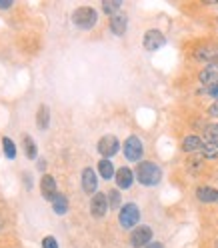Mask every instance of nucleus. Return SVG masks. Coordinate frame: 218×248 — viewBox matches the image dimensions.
Wrapping results in <instances>:
<instances>
[{
  "mask_svg": "<svg viewBox=\"0 0 218 248\" xmlns=\"http://www.w3.org/2000/svg\"><path fill=\"white\" fill-rule=\"evenodd\" d=\"M134 176L142 186H156L162 180V168L150 160H144V162H138Z\"/></svg>",
  "mask_w": 218,
  "mask_h": 248,
  "instance_id": "obj_1",
  "label": "nucleus"
},
{
  "mask_svg": "<svg viewBox=\"0 0 218 248\" xmlns=\"http://www.w3.org/2000/svg\"><path fill=\"white\" fill-rule=\"evenodd\" d=\"M72 22L76 28L80 30H90L94 28V24L98 22V12L92 6H80L72 12Z\"/></svg>",
  "mask_w": 218,
  "mask_h": 248,
  "instance_id": "obj_2",
  "label": "nucleus"
},
{
  "mask_svg": "<svg viewBox=\"0 0 218 248\" xmlns=\"http://www.w3.org/2000/svg\"><path fill=\"white\" fill-rule=\"evenodd\" d=\"M118 222L124 230H134L140 222V208L138 204L134 202H126V204H122L120 212H118Z\"/></svg>",
  "mask_w": 218,
  "mask_h": 248,
  "instance_id": "obj_3",
  "label": "nucleus"
},
{
  "mask_svg": "<svg viewBox=\"0 0 218 248\" xmlns=\"http://www.w3.org/2000/svg\"><path fill=\"white\" fill-rule=\"evenodd\" d=\"M122 152H124V158L126 160L140 162L142 160V154H144V144L136 134H130L122 144Z\"/></svg>",
  "mask_w": 218,
  "mask_h": 248,
  "instance_id": "obj_4",
  "label": "nucleus"
},
{
  "mask_svg": "<svg viewBox=\"0 0 218 248\" xmlns=\"http://www.w3.org/2000/svg\"><path fill=\"white\" fill-rule=\"evenodd\" d=\"M120 146L122 144H120V140L114 134H104L98 140V144H96V150H98V154L102 158H112L114 154H118Z\"/></svg>",
  "mask_w": 218,
  "mask_h": 248,
  "instance_id": "obj_5",
  "label": "nucleus"
},
{
  "mask_svg": "<svg viewBox=\"0 0 218 248\" xmlns=\"http://www.w3.org/2000/svg\"><path fill=\"white\" fill-rule=\"evenodd\" d=\"M154 238V232L150 226H136L132 232H130V246L132 248H146Z\"/></svg>",
  "mask_w": 218,
  "mask_h": 248,
  "instance_id": "obj_6",
  "label": "nucleus"
},
{
  "mask_svg": "<svg viewBox=\"0 0 218 248\" xmlns=\"http://www.w3.org/2000/svg\"><path fill=\"white\" fill-rule=\"evenodd\" d=\"M164 44H166V36L160 32V30H156V28L146 30L144 36H142V46H144L148 52H156V50H160Z\"/></svg>",
  "mask_w": 218,
  "mask_h": 248,
  "instance_id": "obj_7",
  "label": "nucleus"
},
{
  "mask_svg": "<svg viewBox=\"0 0 218 248\" xmlns=\"http://www.w3.org/2000/svg\"><path fill=\"white\" fill-rule=\"evenodd\" d=\"M108 210H110V206H108V196L104 192H96L90 198V214L94 218H104Z\"/></svg>",
  "mask_w": 218,
  "mask_h": 248,
  "instance_id": "obj_8",
  "label": "nucleus"
},
{
  "mask_svg": "<svg viewBox=\"0 0 218 248\" xmlns=\"http://www.w3.org/2000/svg\"><path fill=\"white\" fill-rule=\"evenodd\" d=\"M80 184H82L84 194H90V196H94V194H96V188H98V176H96V172H94V168L86 166V168L82 170V174H80Z\"/></svg>",
  "mask_w": 218,
  "mask_h": 248,
  "instance_id": "obj_9",
  "label": "nucleus"
},
{
  "mask_svg": "<svg viewBox=\"0 0 218 248\" xmlns=\"http://www.w3.org/2000/svg\"><path fill=\"white\" fill-rule=\"evenodd\" d=\"M134 172L128 168V166H120L118 170H116V176H114V182H116V188L118 190H128L130 186H132V182H134Z\"/></svg>",
  "mask_w": 218,
  "mask_h": 248,
  "instance_id": "obj_10",
  "label": "nucleus"
},
{
  "mask_svg": "<svg viewBox=\"0 0 218 248\" xmlns=\"http://www.w3.org/2000/svg\"><path fill=\"white\" fill-rule=\"evenodd\" d=\"M198 80L202 86H212V84H218V62L214 64H206L198 72Z\"/></svg>",
  "mask_w": 218,
  "mask_h": 248,
  "instance_id": "obj_11",
  "label": "nucleus"
},
{
  "mask_svg": "<svg viewBox=\"0 0 218 248\" xmlns=\"http://www.w3.org/2000/svg\"><path fill=\"white\" fill-rule=\"evenodd\" d=\"M194 58L204 64H214L218 62V46H200L194 50Z\"/></svg>",
  "mask_w": 218,
  "mask_h": 248,
  "instance_id": "obj_12",
  "label": "nucleus"
},
{
  "mask_svg": "<svg viewBox=\"0 0 218 248\" xmlns=\"http://www.w3.org/2000/svg\"><path fill=\"white\" fill-rule=\"evenodd\" d=\"M108 26H110V32L114 36H124V34H126V28H128V16L124 12H118V14H114V16L110 18Z\"/></svg>",
  "mask_w": 218,
  "mask_h": 248,
  "instance_id": "obj_13",
  "label": "nucleus"
},
{
  "mask_svg": "<svg viewBox=\"0 0 218 248\" xmlns=\"http://www.w3.org/2000/svg\"><path fill=\"white\" fill-rule=\"evenodd\" d=\"M40 192H42V196H44L46 200H50V202H52V198L58 194V186H56L54 176L44 174V176L40 178Z\"/></svg>",
  "mask_w": 218,
  "mask_h": 248,
  "instance_id": "obj_14",
  "label": "nucleus"
},
{
  "mask_svg": "<svg viewBox=\"0 0 218 248\" xmlns=\"http://www.w3.org/2000/svg\"><path fill=\"white\" fill-rule=\"evenodd\" d=\"M202 146H204V140H202L198 134H188V136H184V138H182V144H180L182 152H186V154L200 152Z\"/></svg>",
  "mask_w": 218,
  "mask_h": 248,
  "instance_id": "obj_15",
  "label": "nucleus"
},
{
  "mask_svg": "<svg viewBox=\"0 0 218 248\" xmlns=\"http://www.w3.org/2000/svg\"><path fill=\"white\" fill-rule=\"evenodd\" d=\"M196 198L204 204L218 202V190L212 188V186H200V188H196Z\"/></svg>",
  "mask_w": 218,
  "mask_h": 248,
  "instance_id": "obj_16",
  "label": "nucleus"
},
{
  "mask_svg": "<svg viewBox=\"0 0 218 248\" xmlns=\"http://www.w3.org/2000/svg\"><path fill=\"white\" fill-rule=\"evenodd\" d=\"M98 174L102 176V180H112L116 176V170H114V164L110 162V158L98 160Z\"/></svg>",
  "mask_w": 218,
  "mask_h": 248,
  "instance_id": "obj_17",
  "label": "nucleus"
},
{
  "mask_svg": "<svg viewBox=\"0 0 218 248\" xmlns=\"http://www.w3.org/2000/svg\"><path fill=\"white\" fill-rule=\"evenodd\" d=\"M52 210H54V214H58V216H62V214H66L68 212V198L62 194V192H58L54 198H52Z\"/></svg>",
  "mask_w": 218,
  "mask_h": 248,
  "instance_id": "obj_18",
  "label": "nucleus"
},
{
  "mask_svg": "<svg viewBox=\"0 0 218 248\" xmlns=\"http://www.w3.org/2000/svg\"><path fill=\"white\" fill-rule=\"evenodd\" d=\"M36 124H38L40 130H46L50 126V110H48V106H46V104H40V108H38Z\"/></svg>",
  "mask_w": 218,
  "mask_h": 248,
  "instance_id": "obj_19",
  "label": "nucleus"
},
{
  "mask_svg": "<svg viewBox=\"0 0 218 248\" xmlns=\"http://www.w3.org/2000/svg\"><path fill=\"white\" fill-rule=\"evenodd\" d=\"M22 146H24V154H26V158L28 160H36V156H38V148H36V144H34V140L30 138L28 134L22 138Z\"/></svg>",
  "mask_w": 218,
  "mask_h": 248,
  "instance_id": "obj_20",
  "label": "nucleus"
},
{
  "mask_svg": "<svg viewBox=\"0 0 218 248\" xmlns=\"http://www.w3.org/2000/svg\"><path fill=\"white\" fill-rule=\"evenodd\" d=\"M200 154L204 160H218V142H204Z\"/></svg>",
  "mask_w": 218,
  "mask_h": 248,
  "instance_id": "obj_21",
  "label": "nucleus"
},
{
  "mask_svg": "<svg viewBox=\"0 0 218 248\" xmlns=\"http://www.w3.org/2000/svg\"><path fill=\"white\" fill-rule=\"evenodd\" d=\"M120 8H122V2L120 0H104L102 2V12L106 14V16H114V14H118L120 12Z\"/></svg>",
  "mask_w": 218,
  "mask_h": 248,
  "instance_id": "obj_22",
  "label": "nucleus"
},
{
  "mask_svg": "<svg viewBox=\"0 0 218 248\" xmlns=\"http://www.w3.org/2000/svg\"><path fill=\"white\" fill-rule=\"evenodd\" d=\"M108 206H110L112 210H118L122 208V196L118 192V188H112V190H108Z\"/></svg>",
  "mask_w": 218,
  "mask_h": 248,
  "instance_id": "obj_23",
  "label": "nucleus"
},
{
  "mask_svg": "<svg viewBox=\"0 0 218 248\" xmlns=\"http://www.w3.org/2000/svg\"><path fill=\"white\" fill-rule=\"evenodd\" d=\"M2 148H4V156H6L8 160H14V158H16V146H14V142L10 140L8 136L2 138Z\"/></svg>",
  "mask_w": 218,
  "mask_h": 248,
  "instance_id": "obj_24",
  "label": "nucleus"
},
{
  "mask_svg": "<svg viewBox=\"0 0 218 248\" xmlns=\"http://www.w3.org/2000/svg\"><path fill=\"white\" fill-rule=\"evenodd\" d=\"M204 138H206V142H218V122L206 124L204 126Z\"/></svg>",
  "mask_w": 218,
  "mask_h": 248,
  "instance_id": "obj_25",
  "label": "nucleus"
},
{
  "mask_svg": "<svg viewBox=\"0 0 218 248\" xmlns=\"http://www.w3.org/2000/svg\"><path fill=\"white\" fill-rule=\"evenodd\" d=\"M198 94H206L210 98H216L218 100V84H212V86H202L198 90Z\"/></svg>",
  "mask_w": 218,
  "mask_h": 248,
  "instance_id": "obj_26",
  "label": "nucleus"
},
{
  "mask_svg": "<svg viewBox=\"0 0 218 248\" xmlns=\"http://www.w3.org/2000/svg\"><path fill=\"white\" fill-rule=\"evenodd\" d=\"M42 248H58V242L54 236H44L42 238Z\"/></svg>",
  "mask_w": 218,
  "mask_h": 248,
  "instance_id": "obj_27",
  "label": "nucleus"
},
{
  "mask_svg": "<svg viewBox=\"0 0 218 248\" xmlns=\"http://www.w3.org/2000/svg\"><path fill=\"white\" fill-rule=\"evenodd\" d=\"M208 114H210L212 118H218V100H214V102L208 106Z\"/></svg>",
  "mask_w": 218,
  "mask_h": 248,
  "instance_id": "obj_28",
  "label": "nucleus"
},
{
  "mask_svg": "<svg viewBox=\"0 0 218 248\" xmlns=\"http://www.w3.org/2000/svg\"><path fill=\"white\" fill-rule=\"evenodd\" d=\"M12 6V0H0V8H10Z\"/></svg>",
  "mask_w": 218,
  "mask_h": 248,
  "instance_id": "obj_29",
  "label": "nucleus"
},
{
  "mask_svg": "<svg viewBox=\"0 0 218 248\" xmlns=\"http://www.w3.org/2000/svg\"><path fill=\"white\" fill-rule=\"evenodd\" d=\"M146 248H164V246H162L160 242H154V240H152V242H150V244H148Z\"/></svg>",
  "mask_w": 218,
  "mask_h": 248,
  "instance_id": "obj_30",
  "label": "nucleus"
},
{
  "mask_svg": "<svg viewBox=\"0 0 218 248\" xmlns=\"http://www.w3.org/2000/svg\"><path fill=\"white\" fill-rule=\"evenodd\" d=\"M44 166H46V162H44L42 158H38V168H40V170H44Z\"/></svg>",
  "mask_w": 218,
  "mask_h": 248,
  "instance_id": "obj_31",
  "label": "nucleus"
},
{
  "mask_svg": "<svg viewBox=\"0 0 218 248\" xmlns=\"http://www.w3.org/2000/svg\"><path fill=\"white\" fill-rule=\"evenodd\" d=\"M214 248H218V238H216V242H214Z\"/></svg>",
  "mask_w": 218,
  "mask_h": 248,
  "instance_id": "obj_32",
  "label": "nucleus"
},
{
  "mask_svg": "<svg viewBox=\"0 0 218 248\" xmlns=\"http://www.w3.org/2000/svg\"><path fill=\"white\" fill-rule=\"evenodd\" d=\"M0 228H2V224H0Z\"/></svg>",
  "mask_w": 218,
  "mask_h": 248,
  "instance_id": "obj_33",
  "label": "nucleus"
}]
</instances>
